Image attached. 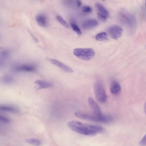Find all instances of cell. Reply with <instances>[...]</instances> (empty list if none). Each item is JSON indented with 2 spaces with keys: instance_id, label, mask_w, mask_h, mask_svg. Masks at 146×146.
<instances>
[{
  "instance_id": "6da1fadb",
  "label": "cell",
  "mask_w": 146,
  "mask_h": 146,
  "mask_svg": "<svg viewBox=\"0 0 146 146\" xmlns=\"http://www.w3.org/2000/svg\"><path fill=\"white\" fill-rule=\"evenodd\" d=\"M67 125L73 131L87 135H94L103 130V128L101 126L84 123L75 120L68 122Z\"/></svg>"
},
{
  "instance_id": "7a4b0ae2",
  "label": "cell",
  "mask_w": 146,
  "mask_h": 146,
  "mask_svg": "<svg viewBox=\"0 0 146 146\" xmlns=\"http://www.w3.org/2000/svg\"><path fill=\"white\" fill-rule=\"evenodd\" d=\"M74 115L82 119L95 122L108 123L113 120L112 117L110 115L103 114H88L80 112H76Z\"/></svg>"
},
{
  "instance_id": "3957f363",
  "label": "cell",
  "mask_w": 146,
  "mask_h": 146,
  "mask_svg": "<svg viewBox=\"0 0 146 146\" xmlns=\"http://www.w3.org/2000/svg\"><path fill=\"white\" fill-rule=\"evenodd\" d=\"M73 53L79 58L85 61L92 59L95 56V51L90 48H75L73 50Z\"/></svg>"
},
{
  "instance_id": "277c9868",
  "label": "cell",
  "mask_w": 146,
  "mask_h": 146,
  "mask_svg": "<svg viewBox=\"0 0 146 146\" xmlns=\"http://www.w3.org/2000/svg\"><path fill=\"white\" fill-rule=\"evenodd\" d=\"M94 93L96 100L100 103H104L107 99L104 88L100 82H96L94 86Z\"/></svg>"
},
{
  "instance_id": "5b68a950",
  "label": "cell",
  "mask_w": 146,
  "mask_h": 146,
  "mask_svg": "<svg viewBox=\"0 0 146 146\" xmlns=\"http://www.w3.org/2000/svg\"><path fill=\"white\" fill-rule=\"evenodd\" d=\"M36 68L31 64H22L14 66L12 68L13 71L15 72H35Z\"/></svg>"
},
{
  "instance_id": "8992f818",
  "label": "cell",
  "mask_w": 146,
  "mask_h": 146,
  "mask_svg": "<svg viewBox=\"0 0 146 146\" xmlns=\"http://www.w3.org/2000/svg\"><path fill=\"white\" fill-rule=\"evenodd\" d=\"M108 31L111 37L113 39L116 40L121 36L123 30L120 26L114 25L110 27Z\"/></svg>"
},
{
  "instance_id": "52a82bcc",
  "label": "cell",
  "mask_w": 146,
  "mask_h": 146,
  "mask_svg": "<svg viewBox=\"0 0 146 146\" xmlns=\"http://www.w3.org/2000/svg\"><path fill=\"white\" fill-rule=\"evenodd\" d=\"M47 59L53 64L64 72L68 73H72L73 72V70L70 67L58 60L49 58H48Z\"/></svg>"
},
{
  "instance_id": "ba28073f",
  "label": "cell",
  "mask_w": 146,
  "mask_h": 146,
  "mask_svg": "<svg viewBox=\"0 0 146 146\" xmlns=\"http://www.w3.org/2000/svg\"><path fill=\"white\" fill-rule=\"evenodd\" d=\"M98 24V22L96 19L92 18L83 21L82 27L84 29H88L97 27Z\"/></svg>"
},
{
  "instance_id": "9c48e42d",
  "label": "cell",
  "mask_w": 146,
  "mask_h": 146,
  "mask_svg": "<svg viewBox=\"0 0 146 146\" xmlns=\"http://www.w3.org/2000/svg\"><path fill=\"white\" fill-rule=\"evenodd\" d=\"M88 102L89 106L92 110L93 113L100 114L102 113L99 106L92 98L89 97Z\"/></svg>"
},
{
  "instance_id": "30bf717a",
  "label": "cell",
  "mask_w": 146,
  "mask_h": 146,
  "mask_svg": "<svg viewBox=\"0 0 146 146\" xmlns=\"http://www.w3.org/2000/svg\"><path fill=\"white\" fill-rule=\"evenodd\" d=\"M9 55V52L7 50L3 49L0 51V68L5 65Z\"/></svg>"
},
{
  "instance_id": "8fae6325",
  "label": "cell",
  "mask_w": 146,
  "mask_h": 146,
  "mask_svg": "<svg viewBox=\"0 0 146 146\" xmlns=\"http://www.w3.org/2000/svg\"><path fill=\"white\" fill-rule=\"evenodd\" d=\"M36 20L39 25L44 27H47L48 23L47 19L44 14L38 15L36 17Z\"/></svg>"
},
{
  "instance_id": "7c38bea8",
  "label": "cell",
  "mask_w": 146,
  "mask_h": 146,
  "mask_svg": "<svg viewBox=\"0 0 146 146\" xmlns=\"http://www.w3.org/2000/svg\"><path fill=\"white\" fill-rule=\"evenodd\" d=\"M121 90V86L117 81L113 80L112 82L110 88L111 93L113 94H116L119 93Z\"/></svg>"
},
{
  "instance_id": "4fadbf2b",
  "label": "cell",
  "mask_w": 146,
  "mask_h": 146,
  "mask_svg": "<svg viewBox=\"0 0 146 146\" xmlns=\"http://www.w3.org/2000/svg\"><path fill=\"white\" fill-rule=\"evenodd\" d=\"M0 111L13 113H18L19 109L16 107L9 105H0Z\"/></svg>"
},
{
  "instance_id": "5bb4252c",
  "label": "cell",
  "mask_w": 146,
  "mask_h": 146,
  "mask_svg": "<svg viewBox=\"0 0 146 146\" xmlns=\"http://www.w3.org/2000/svg\"><path fill=\"white\" fill-rule=\"evenodd\" d=\"M35 84L38 86V89L51 87L53 84L51 82L41 80H37L35 82Z\"/></svg>"
},
{
  "instance_id": "9a60e30c",
  "label": "cell",
  "mask_w": 146,
  "mask_h": 146,
  "mask_svg": "<svg viewBox=\"0 0 146 146\" xmlns=\"http://www.w3.org/2000/svg\"><path fill=\"white\" fill-rule=\"evenodd\" d=\"M95 5L100 13L106 17H108L109 13L108 11L102 5L99 3H96Z\"/></svg>"
},
{
  "instance_id": "2e32d148",
  "label": "cell",
  "mask_w": 146,
  "mask_h": 146,
  "mask_svg": "<svg viewBox=\"0 0 146 146\" xmlns=\"http://www.w3.org/2000/svg\"><path fill=\"white\" fill-rule=\"evenodd\" d=\"M98 41L102 42H107L109 40L107 34L105 32H102L97 34L95 37Z\"/></svg>"
},
{
  "instance_id": "e0dca14e",
  "label": "cell",
  "mask_w": 146,
  "mask_h": 146,
  "mask_svg": "<svg viewBox=\"0 0 146 146\" xmlns=\"http://www.w3.org/2000/svg\"><path fill=\"white\" fill-rule=\"evenodd\" d=\"M13 78L9 76L6 75L3 76L1 79V81L4 84H9L14 82Z\"/></svg>"
},
{
  "instance_id": "ac0fdd59",
  "label": "cell",
  "mask_w": 146,
  "mask_h": 146,
  "mask_svg": "<svg viewBox=\"0 0 146 146\" xmlns=\"http://www.w3.org/2000/svg\"><path fill=\"white\" fill-rule=\"evenodd\" d=\"M26 141L29 144L36 146L40 145L41 144L40 140L34 138H30L27 139Z\"/></svg>"
},
{
  "instance_id": "d6986e66",
  "label": "cell",
  "mask_w": 146,
  "mask_h": 146,
  "mask_svg": "<svg viewBox=\"0 0 146 146\" xmlns=\"http://www.w3.org/2000/svg\"><path fill=\"white\" fill-rule=\"evenodd\" d=\"M70 26L73 30L78 35L80 36L82 35L81 31L76 23L72 21L70 23Z\"/></svg>"
},
{
  "instance_id": "ffe728a7",
  "label": "cell",
  "mask_w": 146,
  "mask_h": 146,
  "mask_svg": "<svg viewBox=\"0 0 146 146\" xmlns=\"http://www.w3.org/2000/svg\"><path fill=\"white\" fill-rule=\"evenodd\" d=\"M56 18L58 21L62 25L67 28H69V26L68 23L61 16L57 15Z\"/></svg>"
},
{
  "instance_id": "44dd1931",
  "label": "cell",
  "mask_w": 146,
  "mask_h": 146,
  "mask_svg": "<svg viewBox=\"0 0 146 146\" xmlns=\"http://www.w3.org/2000/svg\"><path fill=\"white\" fill-rule=\"evenodd\" d=\"M82 11L86 13H90L92 11V9L91 7L88 5H84L82 7Z\"/></svg>"
},
{
  "instance_id": "7402d4cb",
  "label": "cell",
  "mask_w": 146,
  "mask_h": 146,
  "mask_svg": "<svg viewBox=\"0 0 146 146\" xmlns=\"http://www.w3.org/2000/svg\"><path fill=\"white\" fill-rule=\"evenodd\" d=\"M97 16L98 19L102 22H105L107 19V17L100 13H98Z\"/></svg>"
},
{
  "instance_id": "603a6c76",
  "label": "cell",
  "mask_w": 146,
  "mask_h": 146,
  "mask_svg": "<svg viewBox=\"0 0 146 146\" xmlns=\"http://www.w3.org/2000/svg\"><path fill=\"white\" fill-rule=\"evenodd\" d=\"M10 119L5 116L0 115V122L4 123H9L10 122Z\"/></svg>"
},
{
  "instance_id": "cb8c5ba5",
  "label": "cell",
  "mask_w": 146,
  "mask_h": 146,
  "mask_svg": "<svg viewBox=\"0 0 146 146\" xmlns=\"http://www.w3.org/2000/svg\"><path fill=\"white\" fill-rule=\"evenodd\" d=\"M139 145L141 146H145L146 143V135H145L142 139L139 142Z\"/></svg>"
},
{
  "instance_id": "d4e9b609",
  "label": "cell",
  "mask_w": 146,
  "mask_h": 146,
  "mask_svg": "<svg viewBox=\"0 0 146 146\" xmlns=\"http://www.w3.org/2000/svg\"><path fill=\"white\" fill-rule=\"evenodd\" d=\"M76 3L78 7H80L82 5V2L81 0H76Z\"/></svg>"
}]
</instances>
